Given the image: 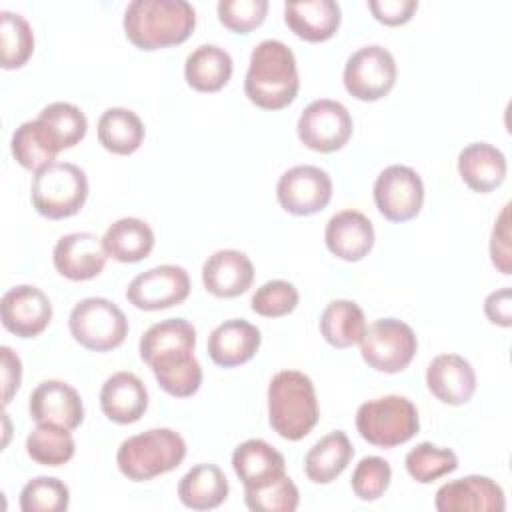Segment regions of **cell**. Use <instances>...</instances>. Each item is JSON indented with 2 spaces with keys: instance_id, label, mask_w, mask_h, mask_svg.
Returning a JSON list of instances; mask_svg holds the SVG:
<instances>
[{
  "instance_id": "cell-6",
  "label": "cell",
  "mask_w": 512,
  "mask_h": 512,
  "mask_svg": "<svg viewBox=\"0 0 512 512\" xmlns=\"http://www.w3.org/2000/svg\"><path fill=\"white\" fill-rule=\"evenodd\" d=\"M356 428L368 444L396 448L418 434L420 418L412 400L390 394L360 404L356 412Z\"/></svg>"
},
{
  "instance_id": "cell-2",
  "label": "cell",
  "mask_w": 512,
  "mask_h": 512,
  "mask_svg": "<svg viewBox=\"0 0 512 512\" xmlns=\"http://www.w3.org/2000/svg\"><path fill=\"white\" fill-rule=\"evenodd\" d=\"M300 76L294 52L280 40H262L250 54L244 94L262 110H282L294 102Z\"/></svg>"
},
{
  "instance_id": "cell-7",
  "label": "cell",
  "mask_w": 512,
  "mask_h": 512,
  "mask_svg": "<svg viewBox=\"0 0 512 512\" xmlns=\"http://www.w3.org/2000/svg\"><path fill=\"white\" fill-rule=\"evenodd\" d=\"M68 328L72 338L86 350L108 352L126 340L128 318L112 300L90 296L74 304Z\"/></svg>"
},
{
  "instance_id": "cell-3",
  "label": "cell",
  "mask_w": 512,
  "mask_h": 512,
  "mask_svg": "<svg viewBox=\"0 0 512 512\" xmlns=\"http://www.w3.org/2000/svg\"><path fill=\"white\" fill-rule=\"evenodd\" d=\"M320 408L310 376L280 370L268 384V422L284 440H302L318 424Z\"/></svg>"
},
{
  "instance_id": "cell-29",
  "label": "cell",
  "mask_w": 512,
  "mask_h": 512,
  "mask_svg": "<svg viewBox=\"0 0 512 512\" xmlns=\"http://www.w3.org/2000/svg\"><path fill=\"white\" fill-rule=\"evenodd\" d=\"M228 480L216 464H196L178 482V498L186 508L212 510L226 502Z\"/></svg>"
},
{
  "instance_id": "cell-20",
  "label": "cell",
  "mask_w": 512,
  "mask_h": 512,
  "mask_svg": "<svg viewBox=\"0 0 512 512\" xmlns=\"http://www.w3.org/2000/svg\"><path fill=\"white\" fill-rule=\"evenodd\" d=\"M326 248L344 262H358L374 246V226L370 218L358 210H340L324 230Z\"/></svg>"
},
{
  "instance_id": "cell-38",
  "label": "cell",
  "mask_w": 512,
  "mask_h": 512,
  "mask_svg": "<svg viewBox=\"0 0 512 512\" xmlns=\"http://www.w3.org/2000/svg\"><path fill=\"white\" fill-rule=\"evenodd\" d=\"M70 504L68 486L54 476H36L20 492L22 512H64Z\"/></svg>"
},
{
  "instance_id": "cell-4",
  "label": "cell",
  "mask_w": 512,
  "mask_h": 512,
  "mask_svg": "<svg viewBox=\"0 0 512 512\" xmlns=\"http://www.w3.org/2000/svg\"><path fill=\"white\" fill-rule=\"evenodd\" d=\"M186 458V442L172 428H150L126 438L116 452L122 476L132 482H148L168 474Z\"/></svg>"
},
{
  "instance_id": "cell-34",
  "label": "cell",
  "mask_w": 512,
  "mask_h": 512,
  "mask_svg": "<svg viewBox=\"0 0 512 512\" xmlns=\"http://www.w3.org/2000/svg\"><path fill=\"white\" fill-rule=\"evenodd\" d=\"M26 452L36 464L56 468L72 460L76 442L64 426L38 424L26 438Z\"/></svg>"
},
{
  "instance_id": "cell-10",
  "label": "cell",
  "mask_w": 512,
  "mask_h": 512,
  "mask_svg": "<svg viewBox=\"0 0 512 512\" xmlns=\"http://www.w3.org/2000/svg\"><path fill=\"white\" fill-rule=\"evenodd\" d=\"M352 126V116L344 104L330 98H320L302 110L296 132L306 148L330 154L348 144Z\"/></svg>"
},
{
  "instance_id": "cell-33",
  "label": "cell",
  "mask_w": 512,
  "mask_h": 512,
  "mask_svg": "<svg viewBox=\"0 0 512 512\" xmlns=\"http://www.w3.org/2000/svg\"><path fill=\"white\" fill-rule=\"evenodd\" d=\"M366 332L362 308L352 300H332L320 316V334L334 348H350L360 344Z\"/></svg>"
},
{
  "instance_id": "cell-9",
  "label": "cell",
  "mask_w": 512,
  "mask_h": 512,
  "mask_svg": "<svg viewBox=\"0 0 512 512\" xmlns=\"http://www.w3.org/2000/svg\"><path fill=\"white\" fill-rule=\"evenodd\" d=\"M396 60L380 44H368L352 52L344 64V88L362 102L384 98L396 84Z\"/></svg>"
},
{
  "instance_id": "cell-30",
  "label": "cell",
  "mask_w": 512,
  "mask_h": 512,
  "mask_svg": "<svg viewBox=\"0 0 512 512\" xmlns=\"http://www.w3.org/2000/svg\"><path fill=\"white\" fill-rule=\"evenodd\" d=\"M352 456L354 448L346 432L332 430L306 452L304 472L314 484H330L348 468Z\"/></svg>"
},
{
  "instance_id": "cell-32",
  "label": "cell",
  "mask_w": 512,
  "mask_h": 512,
  "mask_svg": "<svg viewBox=\"0 0 512 512\" xmlns=\"http://www.w3.org/2000/svg\"><path fill=\"white\" fill-rule=\"evenodd\" d=\"M96 134L104 150L118 156H128L142 146L146 130L136 112L114 106L102 112V116L98 118Z\"/></svg>"
},
{
  "instance_id": "cell-46",
  "label": "cell",
  "mask_w": 512,
  "mask_h": 512,
  "mask_svg": "<svg viewBox=\"0 0 512 512\" xmlns=\"http://www.w3.org/2000/svg\"><path fill=\"white\" fill-rule=\"evenodd\" d=\"M0 358H2V402L4 406H8L22 382V362L18 354L8 346L0 348Z\"/></svg>"
},
{
  "instance_id": "cell-5",
  "label": "cell",
  "mask_w": 512,
  "mask_h": 512,
  "mask_svg": "<svg viewBox=\"0 0 512 512\" xmlns=\"http://www.w3.org/2000/svg\"><path fill=\"white\" fill-rule=\"evenodd\" d=\"M86 198L88 178L84 170L72 162H52L32 176V206L48 220H64L78 214Z\"/></svg>"
},
{
  "instance_id": "cell-17",
  "label": "cell",
  "mask_w": 512,
  "mask_h": 512,
  "mask_svg": "<svg viewBox=\"0 0 512 512\" xmlns=\"http://www.w3.org/2000/svg\"><path fill=\"white\" fill-rule=\"evenodd\" d=\"M28 412L36 424H58L68 430H76L84 420L78 390L62 380L40 382L28 398Z\"/></svg>"
},
{
  "instance_id": "cell-21",
  "label": "cell",
  "mask_w": 512,
  "mask_h": 512,
  "mask_svg": "<svg viewBox=\"0 0 512 512\" xmlns=\"http://www.w3.org/2000/svg\"><path fill=\"white\" fill-rule=\"evenodd\" d=\"M262 344L260 330L244 318H230L218 324L208 336V356L222 368L246 364Z\"/></svg>"
},
{
  "instance_id": "cell-44",
  "label": "cell",
  "mask_w": 512,
  "mask_h": 512,
  "mask_svg": "<svg viewBox=\"0 0 512 512\" xmlns=\"http://www.w3.org/2000/svg\"><path fill=\"white\" fill-rule=\"evenodd\" d=\"M510 204H506L500 212V216L494 222L492 234H490V258L494 268L502 272L504 276L512 274L510 266Z\"/></svg>"
},
{
  "instance_id": "cell-36",
  "label": "cell",
  "mask_w": 512,
  "mask_h": 512,
  "mask_svg": "<svg viewBox=\"0 0 512 512\" xmlns=\"http://www.w3.org/2000/svg\"><path fill=\"white\" fill-rule=\"evenodd\" d=\"M406 472L420 484H430L458 468V456L450 448H438L432 442H420L404 458Z\"/></svg>"
},
{
  "instance_id": "cell-39",
  "label": "cell",
  "mask_w": 512,
  "mask_h": 512,
  "mask_svg": "<svg viewBox=\"0 0 512 512\" xmlns=\"http://www.w3.org/2000/svg\"><path fill=\"white\" fill-rule=\"evenodd\" d=\"M38 120H42L52 130L62 150L76 146L88 130L86 114L70 102H52L44 106Z\"/></svg>"
},
{
  "instance_id": "cell-28",
  "label": "cell",
  "mask_w": 512,
  "mask_h": 512,
  "mask_svg": "<svg viewBox=\"0 0 512 512\" xmlns=\"http://www.w3.org/2000/svg\"><path fill=\"white\" fill-rule=\"evenodd\" d=\"M14 160L30 172H38L44 166L56 162V156L62 152L60 142L52 130L42 120L22 122L10 140Z\"/></svg>"
},
{
  "instance_id": "cell-45",
  "label": "cell",
  "mask_w": 512,
  "mask_h": 512,
  "mask_svg": "<svg viewBox=\"0 0 512 512\" xmlns=\"http://www.w3.org/2000/svg\"><path fill=\"white\" fill-rule=\"evenodd\" d=\"M368 8L372 16L386 26H400L412 20L418 10L416 0H370Z\"/></svg>"
},
{
  "instance_id": "cell-42",
  "label": "cell",
  "mask_w": 512,
  "mask_h": 512,
  "mask_svg": "<svg viewBox=\"0 0 512 512\" xmlns=\"http://www.w3.org/2000/svg\"><path fill=\"white\" fill-rule=\"evenodd\" d=\"M218 20L236 34H248L258 28L268 14V0H220Z\"/></svg>"
},
{
  "instance_id": "cell-31",
  "label": "cell",
  "mask_w": 512,
  "mask_h": 512,
  "mask_svg": "<svg viewBox=\"0 0 512 512\" xmlns=\"http://www.w3.org/2000/svg\"><path fill=\"white\" fill-rule=\"evenodd\" d=\"M102 246L108 258L118 262H140L154 248V232L148 222L126 216L108 226L102 236Z\"/></svg>"
},
{
  "instance_id": "cell-25",
  "label": "cell",
  "mask_w": 512,
  "mask_h": 512,
  "mask_svg": "<svg viewBox=\"0 0 512 512\" xmlns=\"http://www.w3.org/2000/svg\"><path fill=\"white\" fill-rule=\"evenodd\" d=\"M506 156L488 142H472L458 154V174L462 182L480 194L496 190L506 178Z\"/></svg>"
},
{
  "instance_id": "cell-8",
  "label": "cell",
  "mask_w": 512,
  "mask_h": 512,
  "mask_svg": "<svg viewBox=\"0 0 512 512\" xmlns=\"http://www.w3.org/2000/svg\"><path fill=\"white\" fill-rule=\"evenodd\" d=\"M418 350L414 330L398 318H378L360 340L362 360L376 372L398 374L410 366Z\"/></svg>"
},
{
  "instance_id": "cell-19",
  "label": "cell",
  "mask_w": 512,
  "mask_h": 512,
  "mask_svg": "<svg viewBox=\"0 0 512 512\" xmlns=\"http://www.w3.org/2000/svg\"><path fill=\"white\" fill-rule=\"evenodd\" d=\"M254 282L252 260L234 248H222L210 254L202 266V284L216 298H236Z\"/></svg>"
},
{
  "instance_id": "cell-40",
  "label": "cell",
  "mask_w": 512,
  "mask_h": 512,
  "mask_svg": "<svg viewBox=\"0 0 512 512\" xmlns=\"http://www.w3.org/2000/svg\"><path fill=\"white\" fill-rule=\"evenodd\" d=\"M300 294L296 286L288 280H268L252 294L250 306L256 314L264 318H280L298 306Z\"/></svg>"
},
{
  "instance_id": "cell-24",
  "label": "cell",
  "mask_w": 512,
  "mask_h": 512,
  "mask_svg": "<svg viewBox=\"0 0 512 512\" xmlns=\"http://www.w3.org/2000/svg\"><path fill=\"white\" fill-rule=\"evenodd\" d=\"M342 12L334 0H302L284 4L286 26L306 42L330 40L340 28Z\"/></svg>"
},
{
  "instance_id": "cell-14",
  "label": "cell",
  "mask_w": 512,
  "mask_h": 512,
  "mask_svg": "<svg viewBox=\"0 0 512 512\" xmlns=\"http://www.w3.org/2000/svg\"><path fill=\"white\" fill-rule=\"evenodd\" d=\"M2 326L18 338H34L42 334L52 320L50 298L32 284L12 286L0 300Z\"/></svg>"
},
{
  "instance_id": "cell-35",
  "label": "cell",
  "mask_w": 512,
  "mask_h": 512,
  "mask_svg": "<svg viewBox=\"0 0 512 512\" xmlns=\"http://www.w3.org/2000/svg\"><path fill=\"white\" fill-rule=\"evenodd\" d=\"M0 48L4 70L22 68L30 60L34 52V32L22 14L10 10L0 12Z\"/></svg>"
},
{
  "instance_id": "cell-18",
  "label": "cell",
  "mask_w": 512,
  "mask_h": 512,
  "mask_svg": "<svg viewBox=\"0 0 512 512\" xmlns=\"http://www.w3.org/2000/svg\"><path fill=\"white\" fill-rule=\"evenodd\" d=\"M426 386L442 404L462 406L476 392V372L460 354H438L426 368Z\"/></svg>"
},
{
  "instance_id": "cell-26",
  "label": "cell",
  "mask_w": 512,
  "mask_h": 512,
  "mask_svg": "<svg viewBox=\"0 0 512 512\" xmlns=\"http://www.w3.org/2000/svg\"><path fill=\"white\" fill-rule=\"evenodd\" d=\"M232 468L244 488H256L286 472L284 456L262 438H250L232 452Z\"/></svg>"
},
{
  "instance_id": "cell-43",
  "label": "cell",
  "mask_w": 512,
  "mask_h": 512,
  "mask_svg": "<svg viewBox=\"0 0 512 512\" xmlns=\"http://www.w3.org/2000/svg\"><path fill=\"white\" fill-rule=\"evenodd\" d=\"M154 378L166 394H170L174 398H188V396L196 394L202 384V366H200L198 358L192 356L186 362H180L176 366L156 370Z\"/></svg>"
},
{
  "instance_id": "cell-37",
  "label": "cell",
  "mask_w": 512,
  "mask_h": 512,
  "mask_svg": "<svg viewBox=\"0 0 512 512\" xmlns=\"http://www.w3.org/2000/svg\"><path fill=\"white\" fill-rule=\"evenodd\" d=\"M244 504L252 512H294L300 504V492L284 472L256 488H244Z\"/></svg>"
},
{
  "instance_id": "cell-16",
  "label": "cell",
  "mask_w": 512,
  "mask_h": 512,
  "mask_svg": "<svg viewBox=\"0 0 512 512\" xmlns=\"http://www.w3.org/2000/svg\"><path fill=\"white\" fill-rule=\"evenodd\" d=\"M102 238L92 232H72L58 238L52 250V262L60 276L72 282L96 278L106 266Z\"/></svg>"
},
{
  "instance_id": "cell-22",
  "label": "cell",
  "mask_w": 512,
  "mask_h": 512,
  "mask_svg": "<svg viewBox=\"0 0 512 512\" xmlns=\"http://www.w3.org/2000/svg\"><path fill=\"white\" fill-rule=\"evenodd\" d=\"M196 328L184 318H166L152 324L140 338V358L152 368L186 354H194Z\"/></svg>"
},
{
  "instance_id": "cell-23",
  "label": "cell",
  "mask_w": 512,
  "mask_h": 512,
  "mask_svg": "<svg viewBox=\"0 0 512 512\" xmlns=\"http://www.w3.org/2000/svg\"><path fill=\"white\" fill-rule=\"evenodd\" d=\"M100 408L116 424H134L148 408V390L134 372H114L100 388Z\"/></svg>"
},
{
  "instance_id": "cell-11",
  "label": "cell",
  "mask_w": 512,
  "mask_h": 512,
  "mask_svg": "<svg viewBox=\"0 0 512 512\" xmlns=\"http://www.w3.org/2000/svg\"><path fill=\"white\" fill-rule=\"evenodd\" d=\"M374 204L390 222L416 218L424 204V182L420 174L404 164L384 168L374 182Z\"/></svg>"
},
{
  "instance_id": "cell-47",
  "label": "cell",
  "mask_w": 512,
  "mask_h": 512,
  "mask_svg": "<svg viewBox=\"0 0 512 512\" xmlns=\"http://www.w3.org/2000/svg\"><path fill=\"white\" fill-rule=\"evenodd\" d=\"M484 314L496 326H502V328L512 326V292L508 286L494 290L486 296Z\"/></svg>"
},
{
  "instance_id": "cell-13",
  "label": "cell",
  "mask_w": 512,
  "mask_h": 512,
  "mask_svg": "<svg viewBox=\"0 0 512 512\" xmlns=\"http://www.w3.org/2000/svg\"><path fill=\"white\" fill-rule=\"evenodd\" d=\"M276 198L288 214L312 216L328 206L332 198V178L318 166H294L278 178Z\"/></svg>"
},
{
  "instance_id": "cell-1",
  "label": "cell",
  "mask_w": 512,
  "mask_h": 512,
  "mask_svg": "<svg viewBox=\"0 0 512 512\" xmlns=\"http://www.w3.org/2000/svg\"><path fill=\"white\" fill-rule=\"evenodd\" d=\"M124 34L140 50H160L186 42L196 26V10L186 0H132L124 10Z\"/></svg>"
},
{
  "instance_id": "cell-15",
  "label": "cell",
  "mask_w": 512,
  "mask_h": 512,
  "mask_svg": "<svg viewBox=\"0 0 512 512\" xmlns=\"http://www.w3.org/2000/svg\"><path fill=\"white\" fill-rule=\"evenodd\" d=\"M434 506L440 512H504V490L488 476L470 474L442 484Z\"/></svg>"
},
{
  "instance_id": "cell-12",
  "label": "cell",
  "mask_w": 512,
  "mask_h": 512,
  "mask_svg": "<svg viewBox=\"0 0 512 512\" xmlns=\"http://www.w3.org/2000/svg\"><path fill=\"white\" fill-rule=\"evenodd\" d=\"M190 294V276L176 264H160L132 278L126 288L128 302L146 312L166 310L182 304Z\"/></svg>"
},
{
  "instance_id": "cell-41",
  "label": "cell",
  "mask_w": 512,
  "mask_h": 512,
  "mask_svg": "<svg viewBox=\"0 0 512 512\" xmlns=\"http://www.w3.org/2000/svg\"><path fill=\"white\" fill-rule=\"evenodd\" d=\"M392 480V468L390 464L380 456H366L362 458L354 472H352V492L362 502H374L388 490Z\"/></svg>"
},
{
  "instance_id": "cell-27",
  "label": "cell",
  "mask_w": 512,
  "mask_h": 512,
  "mask_svg": "<svg viewBox=\"0 0 512 512\" xmlns=\"http://www.w3.org/2000/svg\"><path fill=\"white\" fill-rule=\"evenodd\" d=\"M234 62L228 50L216 44L194 48L184 62V78L196 92H218L232 78Z\"/></svg>"
}]
</instances>
